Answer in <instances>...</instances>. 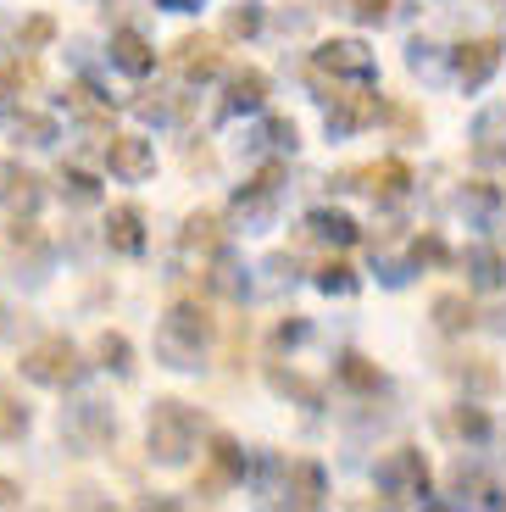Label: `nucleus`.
<instances>
[{
    "instance_id": "1",
    "label": "nucleus",
    "mask_w": 506,
    "mask_h": 512,
    "mask_svg": "<svg viewBox=\"0 0 506 512\" xmlns=\"http://www.w3.org/2000/svg\"><path fill=\"white\" fill-rule=\"evenodd\" d=\"M206 340H212V312H206L201 301H178L162 318V329H156V357H162L167 368H195Z\"/></svg>"
},
{
    "instance_id": "2",
    "label": "nucleus",
    "mask_w": 506,
    "mask_h": 512,
    "mask_svg": "<svg viewBox=\"0 0 506 512\" xmlns=\"http://www.w3.org/2000/svg\"><path fill=\"white\" fill-rule=\"evenodd\" d=\"M151 457L156 462H184L195 451V440H201V429H206V418L195 407H184V401H173V396H162L151 407Z\"/></svg>"
},
{
    "instance_id": "3",
    "label": "nucleus",
    "mask_w": 506,
    "mask_h": 512,
    "mask_svg": "<svg viewBox=\"0 0 506 512\" xmlns=\"http://www.w3.org/2000/svg\"><path fill=\"white\" fill-rule=\"evenodd\" d=\"M23 373L34 384L62 390V384H73L78 373H84V357H78V346L67 340V334H45V340H34V346L23 351Z\"/></svg>"
},
{
    "instance_id": "4",
    "label": "nucleus",
    "mask_w": 506,
    "mask_h": 512,
    "mask_svg": "<svg viewBox=\"0 0 506 512\" xmlns=\"http://www.w3.org/2000/svg\"><path fill=\"white\" fill-rule=\"evenodd\" d=\"M106 167H112V179L123 184H145L156 173V151L145 134H112L106 140Z\"/></svg>"
},
{
    "instance_id": "5",
    "label": "nucleus",
    "mask_w": 506,
    "mask_h": 512,
    "mask_svg": "<svg viewBox=\"0 0 506 512\" xmlns=\"http://www.w3.org/2000/svg\"><path fill=\"white\" fill-rule=\"evenodd\" d=\"M173 73L190 78V84L223 73V39H217V34H184L173 45Z\"/></svg>"
},
{
    "instance_id": "6",
    "label": "nucleus",
    "mask_w": 506,
    "mask_h": 512,
    "mask_svg": "<svg viewBox=\"0 0 506 512\" xmlns=\"http://www.w3.org/2000/svg\"><path fill=\"white\" fill-rule=\"evenodd\" d=\"M312 67L317 73H334V78H367L373 73V56H367L356 39H329V45L312 56Z\"/></svg>"
},
{
    "instance_id": "7",
    "label": "nucleus",
    "mask_w": 506,
    "mask_h": 512,
    "mask_svg": "<svg viewBox=\"0 0 506 512\" xmlns=\"http://www.w3.org/2000/svg\"><path fill=\"white\" fill-rule=\"evenodd\" d=\"M495 67H501V39H468V45H456V78L468 90H479Z\"/></svg>"
},
{
    "instance_id": "8",
    "label": "nucleus",
    "mask_w": 506,
    "mask_h": 512,
    "mask_svg": "<svg viewBox=\"0 0 506 512\" xmlns=\"http://www.w3.org/2000/svg\"><path fill=\"white\" fill-rule=\"evenodd\" d=\"M112 62L123 67L128 78H145L156 67V51H151V39L145 34H134V28H117L112 34Z\"/></svg>"
},
{
    "instance_id": "9",
    "label": "nucleus",
    "mask_w": 506,
    "mask_h": 512,
    "mask_svg": "<svg viewBox=\"0 0 506 512\" xmlns=\"http://www.w3.org/2000/svg\"><path fill=\"white\" fill-rule=\"evenodd\" d=\"M106 240H112V251L140 256L145 251V218H140V206H112V218H106Z\"/></svg>"
},
{
    "instance_id": "10",
    "label": "nucleus",
    "mask_w": 506,
    "mask_h": 512,
    "mask_svg": "<svg viewBox=\"0 0 506 512\" xmlns=\"http://www.w3.org/2000/svg\"><path fill=\"white\" fill-rule=\"evenodd\" d=\"M262 101H267V73H256V67L234 73V84H228V112H251Z\"/></svg>"
},
{
    "instance_id": "11",
    "label": "nucleus",
    "mask_w": 506,
    "mask_h": 512,
    "mask_svg": "<svg viewBox=\"0 0 506 512\" xmlns=\"http://www.w3.org/2000/svg\"><path fill=\"white\" fill-rule=\"evenodd\" d=\"M240 468H245V462H240V451H234V440H228V435H217V440H212V474L201 479V490L228 485V479L240 474Z\"/></svg>"
},
{
    "instance_id": "12",
    "label": "nucleus",
    "mask_w": 506,
    "mask_h": 512,
    "mask_svg": "<svg viewBox=\"0 0 506 512\" xmlns=\"http://www.w3.org/2000/svg\"><path fill=\"white\" fill-rule=\"evenodd\" d=\"M362 179H367V190H373V195L390 201V195H401L406 184H412V167H406V162H379V167H367Z\"/></svg>"
},
{
    "instance_id": "13",
    "label": "nucleus",
    "mask_w": 506,
    "mask_h": 512,
    "mask_svg": "<svg viewBox=\"0 0 506 512\" xmlns=\"http://www.w3.org/2000/svg\"><path fill=\"white\" fill-rule=\"evenodd\" d=\"M390 468H395V474H401V496H429V468H423V457H418V451H412V446H401V451H395V462H390Z\"/></svg>"
},
{
    "instance_id": "14",
    "label": "nucleus",
    "mask_w": 506,
    "mask_h": 512,
    "mask_svg": "<svg viewBox=\"0 0 506 512\" xmlns=\"http://www.w3.org/2000/svg\"><path fill=\"white\" fill-rule=\"evenodd\" d=\"M28 435V407L12 384H0V440H23Z\"/></svg>"
},
{
    "instance_id": "15",
    "label": "nucleus",
    "mask_w": 506,
    "mask_h": 512,
    "mask_svg": "<svg viewBox=\"0 0 506 512\" xmlns=\"http://www.w3.org/2000/svg\"><path fill=\"white\" fill-rule=\"evenodd\" d=\"M290 501L295 507H317V501H323V474H317L312 462H290Z\"/></svg>"
},
{
    "instance_id": "16",
    "label": "nucleus",
    "mask_w": 506,
    "mask_h": 512,
    "mask_svg": "<svg viewBox=\"0 0 506 512\" xmlns=\"http://www.w3.org/2000/svg\"><path fill=\"white\" fill-rule=\"evenodd\" d=\"M95 357H101L106 368H117V373H134V346H128L123 334H112V329L95 340Z\"/></svg>"
},
{
    "instance_id": "17",
    "label": "nucleus",
    "mask_w": 506,
    "mask_h": 512,
    "mask_svg": "<svg viewBox=\"0 0 506 512\" xmlns=\"http://www.w3.org/2000/svg\"><path fill=\"white\" fill-rule=\"evenodd\" d=\"M434 318H440V329H473V301H462V295H434Z\"/></svg>"
},
{
    "instance_id": "18",
    "label": "nucleus",
    "mask_w": 506,
    "mask_h": 512,
    "mask_svg": "<svg viewBox=\"0 0 506 512\" xmlns=\"http://www.w3.org/2000/svg\"><path fill=\"white\" fill-rule=\"evenodd\" d=\"M217 240H223V234H217V212H195L190 223H184V245H201V251H217Z\"/></svg>"
},
{
    "instance_id": "19",
    "label": "nucleus",
    "mask_w": 506,
    "mask_h": 512,
    "mask_svg": "<svg viewBox=\"0 0 506 512\" xmlns=\"http://www.w3.org/2000/svg\"><path fill=\"white\" fill-rule=\"evenodd\" d=\"M34 84H39V62H34V56H28V62L17 56V62L0 67V90H34Z\"/></svg>"
},
{
    "instance_id": "20",
    "label": "nucleus",
    "mask_w": 506,
    "mask_h": 512,
    "mask_svg": "<svg viewBox=\"0 0 506 512\" xmlns=\"http://www.w3.org/2000/svg\"><path fill=\"white\" fill-rule=\"evenodd\" d=\"M340 379L356 384V390H379V368H373L367 357H356V351H351V357H340Z\"/></svg>"
},
{
    "instance_id": "21",
    "label": "nucleus",
    "mask_w": 506,
    "mask_h": 512,
    "mask_svg": "<svg viewBox=\"0 0 506 512\" xmlns=\"http://www.w3.org/2000/svg\"><path fill=\"white\" fill-rule=\"evenodd\" d=\"M323 290H340V295H351V290H356V273H351V262H329V268H323Z\"/></svg>"
},
{
    "instance_id": "22",
    "label": "nucleus",
    "mask_w": 506,
    "mask_h": 512,
    "mask_svg": "<svg viewBox=\"0 0 506 512\" xmlns=\"http://www.w3.org/2000/svg\"><path fill=\"white\" fill-rule=\"evenodd\" d=\"M51 34H56L51 17H28V28H23V51H39V45H51Z\"/></svg>"
},
{
    "instance_id": "23",
    "label": "nucleus",
    "mask_w": 506,
    "mask_h": 512,
    "mask_svg": "<svg viewBox=\"0 0 506 512\" xmlns=\"http://www.w3.org/2000/svg\"><path fill=\"white\" fill-rule=\"evenodd\" d=\"M317 229H323V234H334V240H356V223L351 218H345V212H334V218H329V212H317Z\"/></svg>"
},
{
    "instance_id": "24",
    "label": "nucleus",
    "mask_w": 506,
    "mask_h": 512,
    "mask_svg": "<svg viewBox=\"0 0 506 512\" xmlns=\"http://www.w3.org/2000/svg\"><path fill=\"white\" fill-rule=\"evenodd\" d=\"M351 12L362 17V23H384V17H390V0H351Z\"/></svg>"
},
{
    "instance_id": "25",
    "label": "nucleus",
    "mask_w": 506,
    "mask_h": 512,
    "mask_svg": "<svg viewBox=\"0 0 506 512\" xmlns=\"http://www.w3.org/2000/svg\"><path fill=\"white\" fill-rule=\"evenodd\" d=\"M23 501V490H17V479H0V507H17Z\"/></svg>"
},
{
    "instance_id": "26",
    "label": "nucleus",
    "mask_w": 506,
    "mask_h": 512,
    "mask_svg": "<svg viewBox=\"0 0 506 512\" xmlns=\"http://www.w3.org/2000/svg\"><path fill=\"white\" fill-rule=\"evenodd\" d=\"M228 28H234V34H251V28H256V12H234V17H228Z\"/></svg>"
},
{
    "instance_id": "27",
    "label": "nucleus",
    "mask_w": 506,
    "mask_h": 512,
    "mask_svg": "<svg viewBox=\"0 0 506 512\" xmlns=\"http://www.w3.org/2000/svg\"><path fill=\"white\" fill-rule=\"evenodd\" d=\"M162 6H173V12H190V6H201V0H162Z\"/></svg>"
}]
</instances>
